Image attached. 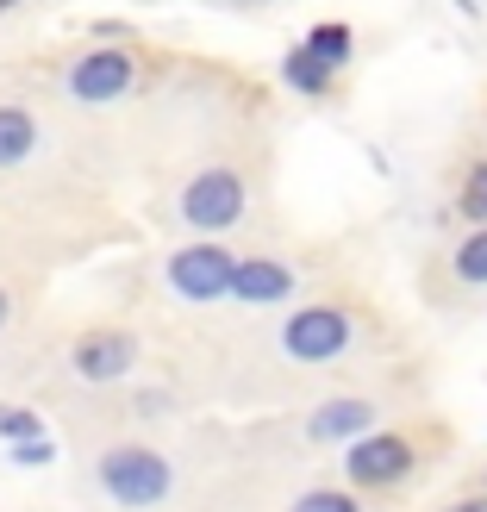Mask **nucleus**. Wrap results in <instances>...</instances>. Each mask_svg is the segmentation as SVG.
Here are the masks:
<instances>
[{
	"label": "nucleus",
	"mask_w": 487,
	"mask_h": 512,
	"mask_svg": "<svg viewBox=\"0 0 487 512\" xmlns=\"http://www.w3.org/2000/svg\"><path fill=\"white\" fill-rule=\"evenodd\" d=\"M50 100H63L69 113H113L132 94H144L150 82V50L119 32V25H100L88 44H69L50 57Z\"/></svg>",
	"instance_id": "nucleus-1"
},
{
	"label": "nucleus",
	"mask_w": 487,
	"mask_h": 512,
	"mask_svg": "<svg viewBox=\"0 0 487 512\" xmlns=\"http://www.w3.org/2000/svg\"><path fill=\"white\" fill-rule=\"evenodd\" d=\"M57 100L32 88L25 75H0V188H32V182H57Z\"/></svg>",
	"instance_id": "nucleus-2"
},
{
	"label": "nucleus",
	"mask_w": 487,
	"mask_h": 512,
	"mask_svg": "<svg viewBox=\"0 0 487 512\" xmlns=\"http://www.w3.org/2000/svg\"><path fill=\"white\" fill-rule=\"evenodd\" d=\"M363 331H369V313H363L356 294H313L275 325L269 356L294 375L300 369H338L344 356L363 344Z\"/></svg>",
	"instance_id": "nucleus-3"
},
{
	"label": "nucleus",
	"mask_w": 487,
	"mask_h": 512,
	"mask_svg": "<svg viewBox=\"0 0 487 512\" xmlns=\"http://www.w3.org/2000/svg\"><path fill=\"white\" fill-rule=\"evenodd\" d=\"M438 444H450L438 419H431V425H375V431H363V438L344 444V488L363 494V500L394 494V488H406V481L431 463Z\"/></svg>",
	"instance_id": "nucleus-4"
},
{
	"label": "nucleus",
	"mask_w": 487,
	"mask_h": 512,
	"mask_svg": "<svg viewBox=\"0 0 487 512\" xmlns=\"http://www.w3.org/2000/svg\"><path fill=\"white\" fill-rule=\"evenodd\" d=\"M88 481L119 512H157L175 494V456L150 438H107L88 456Z\"/></svg>",
	"instance_id": "nucleus-5"
},
{
	"label": "nucleus",
	"mask_w": 487,
	"mask_h": 512,
	"mask_svg": "<svg viewBox=\"0 0 487 512\" xmlns=\"http://www.w3.org/2000/svg\"><path fill=\"white\" fill-rule=\"evenodd\" d=\"M244 219H250V175L232 157L188 169L169 194V225L188 238H232Z\"/></svg>",
	"instance_id": "nucleus-6"
},
{
	"label": "nucleus",
	"mask_w": 487,
	"mask_h": 512,
	"mask_svg": "<svg viewBox=\"0 0 487 512\" xmlns=\"http://www.w3.org/2000/svg\"><path fill=\"white\" fill-rule=\"evenodd\" d=\"M144 363V338L132 325H119V319H88V325H75L63 350H57V369L75 381V388H94V394H107L119 388V381H132Z\"/></svg>",
	"instance_id": "nucleus-7"
},
{
	"label": "nucleus",
	"mask_w": 487,
	"mask_h": 512,
	"mask_svg": "<svg viewBox=\"0 0 487 512\" xmlns=\"http://www.w3.org/2000/svg\"><path fill=\"white\" fill-rule=\"evenodd\" d=\"M50 182L32 188H0V263H19V269H50V263H69V250H82L75 238L50 232Z\"/></svg>",
	"instance_id": "nucleus-8"
},
{
	"label": "nucleus",
	"mask_w": 487,
	"mask_h": 512,
	"mask_svg": "<svg viewBox=\"0 0 487 512\" xmlns=\"http://www.w3.org/2000/svg\"><path fill=\"white\" fill-rule=\"evenodd\" d=\"M232 263H238V250L225 238H182L163 250L157 275L182 306H219L225 288H232Z\"/></svg>",
	"instance_id": "nucleus-9"
},
{
	"label": "nucleus",
	"mask_w": 487,
	"mask_h": 512,
	"mask_svg": "<svg viewBox=\"0 0 487 512\" xmlns=\"http://www.w3.org/2000/svg\"><path fill=\"white\" fill-rule=\"evenodd\" d=\"M294 294H300L294 256H281V250H238L232 288H225L232 306H244V313H275V306H294Z\"/></svg>",
	"instance_id": "nucleus-10"
},
{
	"label": "nucleus",
	"mask_w": 487,
	"mask_h": 512,
	"mask_svg": "<svg viewBox=\"0 0 487 512\" xmlns=\"http://www.w3.org/2000/svg\"><path fill=\"white\" fill-rule=\"evenodd\" d=\"M381 419H388V400L381 394H331L306 413V444H350L363 431H375Z\"/></svg>",
	"instance_id": "nucleus-11"
},
{
	"label": "nucleus",
	"mask_w": 487,
	"mask_h": 512,
	"mask_svg": "<svg viewBox=\"0 0 487 512\" xmlns=\"http://www.w3.org/2000/svg\"><path fill=\"white\" fill-rule=\"evenodd\" d=\"M38 288H44V269H19V263H0V344L32 319L38 306Z\"/></svg>",
	"instance_id": "nucleus-12"
},
{
	"label": "nucleus",
	"mask_w": 487,
	"mask_h": 512,
	"mask_svg": "<svg viewBox=\"0 0 487 512\" xmlns=\"http://www.w3.org/2000/svg\"><path fill=\"white\" fill-rule=\"evenodd\" d=\"M281 82L294 94H306V100H338V69H325L306 44H294L288 57H281Z\"/></svg>",
	"instance_id": "nucleus-13"
},
{
	"label": "nucleus",
	"mask_w": 487,
	"mask_h": 512,
	"mask_svg": "<svg viewBox=\"0 0 487 512\" xmlns=\"http://www.w3.org/2000/svg\"><path fill=\"white\" fill-rule=\"evenodd\" d=\"M300 44L313 50V57H319L325 69H338V75H344V69H350V57H356V32H350L344 19H319V25H313V32H306Z\"/></svg>",
	"instance_id": "nucleus-14"
},
{
	"label": "nucleus",
	"mask_w": 487,
	"mask_h": 512,
	"mask_svg": "<svg viewBox=\"0 0 487 512\" xmlns=\"http://www.w3.org/2000/svg\"><path fill=\"white\" fill-rule=\"evenodd\" d=\"M450 275L463 281V288H487V225H469L463 238L450 250Z\"/></svg>",
	"instance_id": "nucleus-15"
},
{
	"label": "nucleus",
	"mask_w": 487,
	"mask_h": 512,
	"mask_svg": "<svg viewBox=\"0 0 487 512\" xmlns=\"http://www.w3.org/2000/svg\"><path fill=\"white\" fill-rule=\"evenodd\" d=\"M456 219L463 225H487V157H475L456 182Z\"/></svg>",
	"instance_id": "nucleus-16"
},
{
	"label": "nucleus",
	"mask_w": 487,
	"mask_h": 512,
	"mask_svg": "<svg viewBox=\"0 0 487 512\" xmlns=\"http://www.w3.org/2000/svg\"><path fill=\"white\" fill-rule=\"evenodd\" d=\"M288 512H369V506H363V494L338 488V481H319V488H300Z\"/></svg>",
	"instance_id": "nucleus-17"
},
{
	"label": "nucleus",
	"mask_w": 487,
	"mask_h": 512,
	"mask_svg": "<svg viewBox=\"0 0 487 512\" xmlns=\"http://www.w3.org/2000/svg\"><path fill=\"white\" fill-rule=\"evenodd\" d=\"M38 431H50V425H44V413H38V406H19V400H0V444H19V438H38Z\"/></svg>",
	"instance_id": "nucleus-18"
},
{
	"label": "nucleus",
	"mask_w": 487,
	"mask_h": 512,
	"mask_svg": "<svg viewBox=\"0 0 487 512\" xmlns=\"http://www.w3.org/2000/svg\"><path fill=\"white\" fill-rule=\"evenodd\" d=\"M7 456H13L19 469H44V463H57V438H50V431H38V438L7 444Z\"/></svg>",
	"instance_id": "nucleus-19"
},
{
	"label": "nucleus",
	"mask_w": 487,
	"mask_h": 512,
	"mask_svg": "<svg viewBox=\"0 0 487 512\" xmlns=\"http://www.w3.org/2000/svg\"><path fill=\"white\" fill-rule=\"evenodd\" d=\"M444 512H487V494H481V488H475V494H463V500H450V506H444Z\"/></svg>",
	"instance_id": "nucleus-20"
},
{
	"label": "nucleus",
	"mask_w": 487,
	"mask_h": 512,
	"mask_svg": "<svg viewBox=\"0 0 487 512\" xmlns=\"http://www.w3.org/2000/svg\"><path fill=\"white\" fill-rule=\"evenodd\" d=\"M13 7H25V0H0V19H7V13H13Z\"/></svg>",
	"instance_id": "nucleus-21"
},
{
	"label": "nucleus",
	"mask_w": 487,
	"mask_h": 512,
	"mask_svg": "<svg viewBox=\"0 0 487 512\" xmlns=\"http://www.w3.org/2000/svg\"><path fill=\"white\" fill-rule=\"evenodd\" d=\"M456 7H463V13H475V7H481V0H456Z\"/></svg>",
	"instance_id": "nucleus-22"
},
{
	"label": "nucleus",
	"mask_w": 487,
	"mask_h": 512,
	"mask_svg": "<svg viewBox=\"0 0 487 512\" xmlns=\"http://www.w3.org/2000/svg\"><path fill=\"white\" fill-rule=\"evenodd\" d=\"M481 494H487V475H481Z\"/></svg>",
	"instance_id": "nucleus-23"
},
{
	"label": "nucleus",
	"mask_w": 487,
	"mask_h": 512,
	"mask_svg": "<svg viewBox=\"0 0 487 512\" xmlns=\"http://www.w3.org/2000/svg\"><path fill=\"white\" fill-rule=\"evenodd\" d=\"M238 7H250V0H238Z\"/></svg>",
	"instance_id": "nucleus-24"
}]
</instances>
